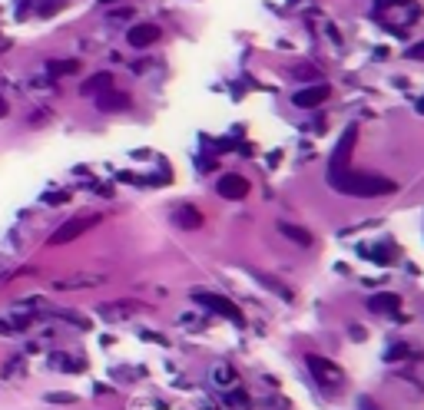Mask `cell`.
Returning a JSON list of instances; mask_svg holds the SVG:
<instances>
[{
	"instance_id": "obj_1",
	"label": "cell",
	"mask_w": 424,
	"mask_h": 410,
	"mask_svg": "<svg viewBox=\"0 0 424 410\" xmlns=\"http://www.w3.org/2000/svg\"><path fill=\"white\" fill-rule=\"evenodd\" d=\"M328 185L342 196H355V198H378V196H394L398 183L375 176V172H351V169H328Z\"/></svg>"
},
{
	"instance_id": "obj_2",
	"label": "cell",
	"mask_w": 424,
	"mask_h": 410,
	"mask_svg": "<svg viewBox=\"0 0 424 410\" xmlns=\"http://www.w3.org/2000/svg\"><path fill=\"white\" fill-rule=\"evenodd\" d=\"M93 225H100V215H80V218H70L67 225H60L50 239H46V245H67V242H73V239H80L87 228Z\"/></svg>"
},
{
	"instance_id": "obj_3",
	"label": "cell",
	"mask_w": 424,
	"mask_h": 410,
	"mask_svg": "<svg viewBox=\"0 0 424 410\" xmlns=\"http://www.w3.org/2000/svg\"><path fill=\"white\" fill-rule=\"evenodd\" d=\"M193 298H196L199 304H206L209 311H215V315H222V318L236 321V324H242V311H239L236 304L229 301V298H222V295H206V291H196Z\"/></svg>"
},
{
	"instance_id": "obj_4",
	"label": "cell",
	"mask_w": 424,
	"mask_h": 410,
	"mask_svg": "<svg viewBox=\"0 0 424 410\" xmlns=\"http://www.w3.org/2000/svg\"><path fill=\"white\" fill-rule=\"evenodd\" d=\"M328 96H332V86H328V83H312V86H305V90L295 93L292 103L302 109H315V106H321Z\"/></svg>"
},
{
	"instance_id": "obj_5",
	"label": "cell",
	"mask_w": 424,
	"mask_h": 410,
	"mask_svg": "<svg viewBox=\"0 0 424 410\" xmlns=\"http://www.w3.org/2000/svg\"><path fill=\"white\" fill-rule=\"evenodd\" d=\"M215 192L222 198H245L249 196V179L239 176V172H226V176L215 183Z\"/></svg>"
},
{
	"instance_id": "obj_6",
	"label": "cell",
	"mask_w": 424,
	"mask_h": 410,
	"mask_svg": "<svg viewBox=\"0 0 424 410\" xmlns=\"http://www.w3.org/2000/svg\"><path fill=\"white\" fill-rule=\"evenodd\" d=\"M159 37H163V30L156 24H136V27H130V33H126L130 46H136V50H146V46L159 44Z\"/></svg>"
},
{
	"instance_id": "obj_7",
	"label": "cell",
	"mask_w": 424,
	"mask_h": 410,
	"mask_svg": "<svg viewBox=\"0 0 424 410\" xmlns=\"http://www.w3.org/2000/svg\"><path fill=\"white\" fill-rule=\"evenodd\" d=\"M305 361H308V367H312V374H315L318 380H328V384H338V380H342V367H335L328 357L312 354V357H305Z\"/></svg>"
},
{
	"instance_id": "obj_8",
	"label": "cell",
	"mask_w": 424,
	"mask_h": 410,
	"mask_svg": "<svg viewBox=\"0 0 424 410\" xmlns=\"http://www.w3.org/2000/svg\"><path fill=\"white\" fill-rule=\"evenodd\" d=\"M130 103H133V100H130L126 93H116V90H109V86H106L103 93H96V106L103 109V113H116V109H130Z\"/></svg>"
},
{
	"instance_id": "obj_9",
	"label": "cell",
	"mask_w": 424,
	"mask_h": 410,
	"mask_svg": "<svg viewBox=\"0 0 424 410\" xmlns=\"http://www.w3.org/2000/svg\"><path fill=\"white\" fill-rule=\"evenodd\" d=\"M282 235H285L288 242H295V245H302V248H312L315 245V235L312 232H305L302 225H292V222H282Z\"/></svg>"
},
{
	"instance_id": "obj_10",
	"label": "cell",
	"mask_w": 424,
	"mask_h": 410,
	"mask_svg": "<svg viewBox=\"0 0 424 410\" xmlns=\"http://www.w3.org/2000/svg\"><path fill=\"white\" fill-rule=\"evenodd\" d=\"M176 225L179 228H202V212L199 209H193V205H182V209H176Z\"/></svg>"
},
{
	"instance_id": "obj_11",
	"label": "cell",
	"mask_w": 424,
	"mask_h": 410,
	"mask_svg": "<svg viewBox=\"0 0 424 410\" xmlns=\"http://www.w3.org/2000/svg\"><path fill=\"white\" fill-rule=\"evenodd\" d=\"M106 86H113V76H109V73H96V76H90V80L80 86V93H83V96H96V93H103Z\"/></svg>"
},
{
	"instance_id": "obj_12",
	"label": "cell",
	"mask_w": 424,
	"mask_h": 410,
	"mask_svg": "<svg viewBox=\"0 0 424 410\" xmlns=\"http://www.w3.org/2000/svg\"><path fill=\"white\" fill-rule=\"evenodd\" d=\"M351 146H355V129H348V133H345V139L338 142V149H335V156H332V169H338L342 162H348Z\"/></svg>"
},
{
	"instance_id": "obj_13",
	"label": "cell",
	"mask_w": 424,
	"mask_h": 410,
	"mask_svg": "<svg viewBox=\"0 0 424 410\" xmlns=\"http://www.w3.org/2000/svg\"><path fill=\"white\" fill-rule=\"evenodd\" d=\"M368 308H375V311H398V308H401V298H398V295H375V298L368 301Z\"/></svg>"
},
{
	"instance_id": "obj_14",
	"label": "cell",
	"mask_w": 424,
	"mask_h": 410,
	"mask_svg": "<svg viewBox=\"0 0 424 410\" xmlns=\"http://www.w3.org/2000/svg\"><path fill=\"white\" fill-rule=\"evenodd\" d=\"M80 70V60H50V73L53 76H70Z\"/></svg>"
},
{
	"instance_id": "obj_15",
	"label": "cell",
	"mask_w": 424,
	"mask_h": 410,
	"mask_svg": "<svg viewBox=\"0 0 424 410\" xmlns=\"http://www.w3.org/2000/svg\"><path fill=\"white\" fill-rule=\"evenodd\" d=\"M60 202H70V192H53V196H46V205H60Z\"/></svg>"
},
{
	"instance_id": "obj_16",
	"label": "cell",
	"mask_w": 424,
	"mask_h": 410,
	"mask_svg": "<svg viewBox=\"0 0 424 410\" xmlns=\"http://www.w3.org/2000/svg\"><path fill=\"white\" fill-rule=\"evenodd\" d=\"M408 60H424V44L408 46Z\"/></svg>"
},
{
	"instance_id": "obj_17",
	"label": "cell",
	"mask_w": 424,
	"mask_h": 410,
	"mask_svg": "<svg viewBox=\"0 0 424 410\" xmlns=\"http://www.w3.org/2000/svg\"><path fill=\"white\" fill-rule=\"evenodd\" d=\"M219 380H232V367H222V371H219Z\"/></svg>"
},
{
	"instance_id": "obj_18",
	"label": "cell",
	"mask_w": 424,
	"mask_h": 410,
	"mask_svg": "<svg viewBox=\"0 0 424 410\" xmlns=\"http://www.w3.org/2000/svg\"><path fill=\"white\" fill-rule=\"evenodd\" d=\"M7 113H10V106H7V100H3V96H0V120H3V116H7Z\"/></svg>"
},
{
	"instance_id": "obj_19",
	"label": "cell",
	"mask_w": 424,
	"mask_h": 410,
	"mask_svg": "<svg viewBox=\"0 0 424 410\" xmlns=\"http://www.w3.org/2000/svg\"><path fill=\"white\" fill-rule=\"evenodd\" d=\"M398 0H378V7H394Z\"/></svg>"
},
{
	"instance_id": "obj_20",
	"label": "cell",
	"mask_w": 424,
	"mask_h": 410,
	"mask_svg": "<svg viewBox=\"0 0 424 410\" xmlns=\"http://www.w3.org/2000/svg\"><path fill=\"white\" fill-rule=\"evenodd\" d=\"M418 113H421V116H424V100H418Z\"/></svg>"
},
{
	"instance_id": "obj_21",
	"label": "cell",
	"mask_w": 424,
	"mask_h": 410,
	"mask_svg": "<svg viewBox=\"0 0 424 410\" xmlns=\"http://www.w3.org/2000/svg\"><path fill=\"white\" fill-rule=\"evenodd\" d=\"M100 3H103V7H109V3H120V0H100Z\"/></svg>"
}]
</instances>
